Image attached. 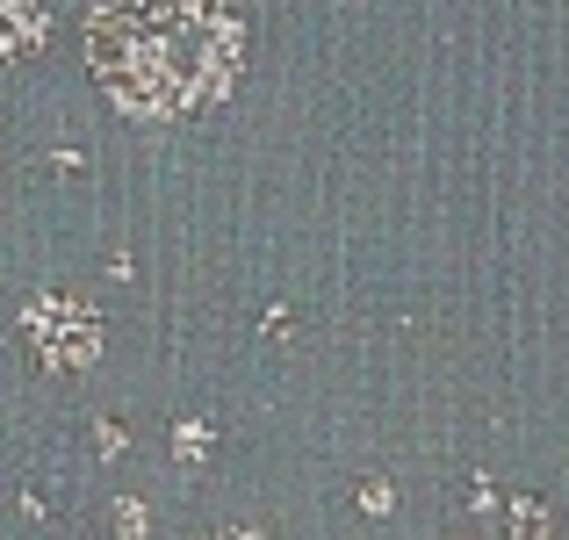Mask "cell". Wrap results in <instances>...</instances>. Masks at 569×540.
I'll list each match as a JSON object with an SVG mask.
<instances>
[{
  "instance_id": "obj_1",
  "label": "cell",
  "mask_w": 569,
  "mask_h": 540,
  "mask_svg": "<svg viewBox=\"0 0 569 540\" xmlns=\"http://www.w3.org/2000/svg\"><path fill=\"white\" fill-rule=\"evenodd\" d=\"M87 66L123 116L173 123L238 87L246 37L223 0H94Z\"/></svg>"
},
{
  "instance_id": "obj_2",
  "label": "cell",
  "mask_w": 569,
  "mask_h": 540,
  "mask_svg": "<svg viewBox=\"0 0 569 540\" xmlns=\"http://www.w3.org/2000/svg\"><path fill=\"white\" fill-rule=\"evenodd\" d=\"M29 339L51 368H87L101 353V324L87 318V303H66V296H43L29 303Z\"/></svg>"
},
{
  "instance_id": "obj_3",
  "label": "cell",
  "mask_w": 569,
  "mask_h": 540,
  "mask_svg": "<svg viewBox=\"0 0 569 540\" xmlns=\"http://www.w3.org/2000/svg\"><path fill=\"white\" fill-rule=\"evenodd\" d=\"M37 43H43L37 0H0V58H29Z\"/></svg>"
},
{
  "instance_id": "obj_4",
  "label": "cell",
  "mask_w": 569,
  "mask_h": 540,
  "mask_svg": "<svg viewBox=\"0 0 569 540\" xmlns=\"http://www.w3.org/2000/svg\"><path fill=\"white\" fill-rule=\"evenodd\" d=\"M512 519H519V533H512V540H556V527H548V519L533 512V504H519Z\"/></svg>"
},
{
  "instance_id": "obj_5",
  "label": "cell",
  "mask_w": 569,
  "mask_h": 540,
  "mask_svg": "<svg viewBox=\"0 0 569 540\" xmlns=\"http://www.w3.org/2000/svg\"><path fill=\"white\" fill-rule=\"evenodd\" d=\"M173 447H181V461H202V454H209V440H202V426H181V440H173Z\"/></svg>"
},
{
  "instance_id": "obj_6",
  "label": "cell",
  "mask_w": 569,
  "mask_h": 540,
  "mask_svg": "<svg viewBox=\"0 0 569 540\" xmlns=\"http://www.w3.org/2000/svg\"><path fill=\"white\" fill-rule=\"evenodd\" d=\"M361 504H368V512L382 519V512H389V504H397V498H389V483H368V490H361Z\"/></svg>"
},
{
  "instance_id": "obj_7",
  "label": "cell",
  "mask_w": 569,
  "mask_h": 540,
  "mask_svg": "<svg viewBox=\"0 0 569 540\" xmlns=\"http://www.w3.org/2000/svg\"><path fill=\"white\" fill-rule=\"evenodd\" d=\"M209 540H267V533H252V527H231V533H209Z\"/></svg>"
}]
</instances>
